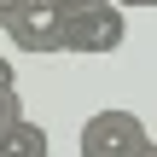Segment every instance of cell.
Instances as JSON below:
<instances>
[{
	"label": "cell",
	"mask_w": 157,
	"mask_h": 157,
	"mask_svg": "<svg viewBox=\"0 0 157 157\" xmlns=\"http://www.w3.org/2000/svg\"><path fill=\"white\" fill-rule=\"evenodd\" d=\"M146 140H151L146 122H140L134 111H122V105L93 111V117L82 122V157H140Z\"/></svg>",
	"instance_id": "cell-1"
},
{
	"label": "cell",
	"mask_w": 157,
	"mask_h": 157,
	"mask_svg": "<svg viewBox=\"0 0 157 157\" xmlns=\"http://www.w3.org/2000/svg\"><path fill=\"white\" fill-rule=\"evenodd\" d=\"M64 23H70V52H82V58H105V52H117L128 41V12L117 0H105V6L82 12V17H64Z\"/></svg>",
	"instance_id": "cell-2"
},
{
	"label": "cell",
	"mask_w": 157,
	"mask_h": 157,
	"mask_svg": "<svg viewBox=\"0 0 157 157\" xmlns=\"http://www.w3.org/2000/svg\"><path fill=\"white\" fill-rule=\"evenodd\" d=\"M12 47L17 52H41V58H52V52H70V23H64V12H52V0H35L12 29Z\"/></svg>",
	"instance_id": "cell-3"
},
{
	"label": "cell",
	"mask_w": 157,
	"mask_h": 157,
	"mask_svg": "<svg viewBox=\"0 0 157 157\" xmlns=\"http://www.w3.org/2000/svg\"><path fill=\"white\" fill-rule=\"evenodd\" d=\"M47 151H52V140H47V128L29 122V117H17L12 128H0V157H47Z\"/></svg>",
	"instance_id": "cell-4"
},
{
	"label": "cell",
	"mask_w": 157,
	"mask_h": 157,
	"mask_svg": "<svg viewBox=\"0 0 157 157\" xmlns=\"http://www.w3.org/2000/svg\"><path fill=\"white\" fill-rule=\"evenodd\" d=\"M17 117H23V99H17V82H12V87H0V128H12Z\"/></svg>",
	"instance_id": "cell-5"
},
{
	"label": "cell",
	"mask_w": 157,
	"mask_h": 157,
	"mask_svg": "<svg viewBox=\"0 0 157 157\" xmlns=\"http://www.w3.org/2000/svg\"><path fill=\"white\" fill-rule=\"evenodd\" d=\"M29 6H35V0H0V29H12V23H17Z\"/></svg>",
	"instance_id": "cell-6"
},
{
	"label": "cell",
	"mask_w": 157,
	"mask_h": 157,
	"mask_svg": "<svg viewBox=\"0 0 157 157\" xmlns=\"http://www.w3.org/2000/svg\"><path fill=\"white\" fill-rule=\"evenodd\" d=\"M93 6H105V0H52V12H64V17H82V12H93Z\"/></svg>",
	"instance_id": "cell-7"
},
{
	"label": "cell",
	"mask_w": 157,
	"mask_h": 157,
	"mask_svg": "<svg viewBox=\"0 0 157 157\" xmlns=\"http://www.w3.org/2000/svg\"><path fill=\"white\" fill-rule=\"evenodd\" d=\"M17 82V70H12V58H0V87H12Z\"/></svg>",
	"instance_id": "cell-8"
},
{
	"label": "cell",
	"mask_w": 157,
	"mask_h": 157,
	"mask_svg": "<svg viewBox=\"0 0 157 157\" xmlns=\"http://www.w3.org/2000/svg\"><path fill=\"white\" fill-rule=\"evenodd\" d=\"M122 12H146V6H157V0H117Z\"/></svg>",
	"instance_id": "cell-9"
},
{
	"label": "cell",
	"mask_w": 157,
	"mask_h": 157,
	"mask_svg": "<svg viewBox=\"0 0 157 157\" xmlns=\"http://www.w3.org/2000/svg\"><path fill=\"white\" fill-rule=\"evenodd\" d=\"M140 157H157V140H146V151H140Z\"/></svg>",
	"instance_id": "cell-10"
}]
</instances>
